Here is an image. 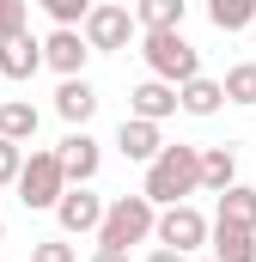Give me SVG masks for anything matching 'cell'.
Listing matches in <instances>:
<instances>
[{"mask_svg": "<svg viewBox=\"0 0 256 262\" xmlns=\"http://www.w3.org/2000/svg\"><path fill=\"white\" fill-rule=\"evenodd\" d=\"M201 189V146H159L153 159H146V183H140V195L153 201V207H171V201H183Z\"/></svg>", "mask_w": 256, "mask_h": 262, "instance_id": "cell-1", "label": "cell"}, {"mask_svg": "<svg viewBox=\"0 0 256 262\" xmlns=\"http://www.w3.org/2000/svg\"><path fill=\"white\" fill-rule=\"evenodd\" d=\"M153 220L159 207L146 195H116L104 201V220H98V250H128V244H146L153 238Z\"/></svg>", "mask_w": 256, "mask_h": 262, "instance_id": "cell-2", "label": "cell"}, {"mask_svg": "<svg viewBox=\"0 0 256 262\" xmlns=\"http://www.w3.org/2000/svg\"><path fill=\"white\" fill-rule=\"evenodd\" d=\"M140 55H146V67H153V79H165V85H183V79L201 73V49H195L183 31H146Z\"/></svg>", "mask_w": 256, "mask_h": 262, "instance_id": "cell-3", "label": "cell"}, {"mask_svg": "<svg viewBox=\"0 0 256 262\" xmlns=\"http://www.w3.org/2000/svg\"><path fill=\"white\" fill-rule=\"evenodd\" d=\"M134 31H140V25H134V12L116 6V0H104V6L92 0V12L79 18V37H86V49H92V55H116V49H128V43H134Z\"/></svg>", "mask_w": 256, "mask_h": 262, "instance_id": "cell-4", "label": "cell"}, {"mask_svg": "<svg viewBox=\"0 0 256 262\" xmlns=\"http://www.w3.org/2000/svg\"><path fill=\"white\" fill-rule=\"evenodd\" d=\"M12 189H18V201H25L31 213L55 207V201H61V189H67V177H61V159H55V152H25V165H18Z\"/></svg>", "mask_w": 256, "mask_h": 262, "instance_id": "cell-5", "label": "cell"}, {"mask_svg": "<svg viewBox=\"0 0 256 262\" xmlns=\"http://www.w3.org/2000/svg\"><path fill=\"white\" fill-rule=\"evenodd\" d=\"M153 238L165 244V250H201L207 244V220L195 213L189 201H171V207H159V220H153Z\"/></svg>", "mask_w": 256, "mask_h": 262, "instance_id": "cell-6", "label": "cell"}, {"mask_svg": "<svg viewBox=\"0 0 256 262\" xmlns=\"http://www.w3.org/2000/svg\"><path fill=\"white\" fill-rule=\"evenodd\" d=\"M55 220H61L67 238H86V232H98V220H104V201L92 195L86 183H67L61 201H55Z\"/></svg>", "mask_w": 256, "mask_h": 262, "instance_id": "cell-7", "label": "cell"}, {"mask_svg": "<svg viewBox=\"0 0 256 262\" xmlns=\"http://www.w3.org/2000/svg\"><path fill=\"white\" fill-rule=\"evenodd\" d=\"M86 61H92V49H86L79 25H55V31L43 37V67H55L61 79H73V73H86Z\"/></svg>", "mask_w": 256, "mask_h": 262, "instance_id": "cell-8", "label": "cell"}, {"mask_svg": "<svg viewBox=\"0 0 256 262\" xmlns=\"http://www.w3.org/2000/svg\"><path fill=\"white\" fill-rule=\"evenodd\" d=\"M55 159H61V177H67V183H92V177H98V165H104L98 140H92L86 128H73V134H67L61 146H55Z\"/></svg>", "mask_w": 256, "mask_h": 262, "instance_id": "cell-9", "label": "cell"}, {"mask_svg": "<svg viewBox=\"0 0 256 262\" xmlns=\"http://www.w3.org/2000/svg\"><path fill=\"white\" fill-rule=\"evenodd\" d=\"M43 67V43L31 31H6L0 37V79H31Z\"/></svg>", "mask_w": 256, "mask_h": 262, "instance_id": "cell-10", "label": "cell"}, {"mask_svg": "<svg viewBox=\"0 0 256 262\" xmlns=\"http://www.w3.org/2000/svg\"><path fill=\"white\" fill-rule=\"evenodd\" d=\"M55 116L73 122V128H86V122L98 116V92H92V79H86V73H73V79L55 85Z\"/></svg>", "mask_w": 256, "mask_h": 262, "instance_id": "cell-11", "label": "cell"}, {"mask_svg": "<svg viewBox=\"0 0 256 262\" xmlns=\"http://www.w3.org/2000/svg\"><path fill=\"white\" fill-rule=\"evenodd\" d=\"M128 116H140V122H165V116H177V85H165V79H140V85L128 92Z\"/></svg>", "mask_w": 256, "mask_h": 262, "instance_id": "cell-12", "label": "cell"}, {"mask_svg": "<svg viewBox=\"0 0 256 262\" xmlns=\"http://www.w3.org/2000/svg\"><path fill=\"white\" fill-rule=\"evenodd\" d=\"M220 104H226V92H220V79H207V73H195V79H183L177 85V110L183 116H220Z\"/></svg>", "mask_w": 256, "mask_h": 262, "instance_id": "cell-13", "label": "cell"}, {"mask_svg": "<svg viewBox=\"0 0 256 262\" xmlns=\"http://www.w3.org/2000/svg\"><path fill=\"white\" fill-rule=\"evenodd\" d=\"M116 146H122V159H134V165H146L159 146H165V134H159V122H140V116H122V128H116Z\"/></svg>", "mask_w": 256, "mask_h": 262, "instance_id": "cell-14", "label": "cell"}, {"mask_svg": "<svg viewBox=\"0 0 256 262\" xmlns=\"http://www.w3.org/2000/svg\"><path fill=\"white\" fill-rule=\"evenodd\" d=\"M207 238H214V256L220 262H256V232H244V226H207Z\"/></svg>", "mask_w": 256, "mask_h": 262, "instance_id": "cell-15", "label": "cell"}, {"mask_svg": "<svg viewBox=\"0 0 256 262\" xmlns=\"http://www.w3.org/2000/svg\"><path fill=\"white\" fill-rule=\"evenodd\" d=\"M189 0H134V25L140 31H183Z\"/></svg>", "mask_w": 256, "mask_h": 262, "instance_id": "cell-16", "label": "cell"}, {"mask_svg": "<svg viewBox=\"0 0 256 262\" xmlns=\"http://www.w3.org/2000/svg\"><path fill=\"white\" fill-rule=\"evenodd\" d=\"M220 226H244V232H256V189H244V183H226L220 189V213H214Z\"/></svg>", "mask_w": 256, "mask_h": 262, "instance_id": "cell-17", "label": "cell"}, {"mask_svg": "<svg viewBox=\"0 0 256 262\" xmlns=\"http://www.w3.org/2000/svg\"><path fill=\"white\" fill-rule=\"evenodd\" d=\"M226 183H238V152L232 146H207L201 152V189H226Z\"/></svg>", "mask_w": 256, "mask_h": 262, "instance_id": "cell-18", "label": "cell"}, {"mask_svg": "<svg viewBox=\"0 0 256 262\" xmlns=\"http://www.w3.org/2000/svg\"><path fill=\"white\" fill-rule=\"evenodd\" d=\"M31 134H37V104L6 98V104H0V140H18V146H25Z\"/></svg>", "mask_w": 256, "mask_h": 262, "instance_id": "cell-19", "label": "cell"}, {"mask_svg": "<svg viewBox=\"0 0 256 262\" xmlns=\"http://www.w3.org/2000/svg\"><path fill=\"white\" fill-rule=\"evenodd\" d=\"M207 18H214V31H250L256 0H207Z\"/></svg>", "mask_w": 256, "mask_h": 262, "instance_id": "cell-20", "label": "cell"}, {"mask_svg": "<svg viewBox=\"0 0 256 262\" xmlns=\"http://www.w3.org/2000/svg\"><path fill=\"white\" fill-rule=\"evenodd\" d=\"M220 92H226V104H244V110H250V104H256V61H238V67H226Z\"/></svg>", "mask_w": 256, "mask_h": 262, "instance_id": "cell-21", "label": "cell"}, {"mask_svg": "<svg viewBox=\"0 0 256 262\" xmlns=\"http://www.w3.org/2000/svg\"><path fill=\"white\" fill-rule=\"evenodd\" d=\"M37 6H43L55 25H79V18L92 12V0H37Z\"/></svg>", "mask_w": 256, "mask_h": 262, "instance_id": "cell-22", "label": "cell"}, {"mask_svg": "<svg viewBox=\"0 0 256 262\" xmlns=\"http://www.w3.org/2000/svg\"><path fill=\"white\" fill-rule=\"evenodd\" d=\"M31 262H79V256H73L67 238H37V244H31Z\"/></svg>", "mask_w": 256, "mask_h": 262, "instance_id": "cell-23", "label": "cell"}, {"mask_svg": "<svg viewBox=\"0 0 256 262\" xmlns=\"http://www.w3.org/2000/svg\"><path fill=\"white\" fill-rule=\"evenodd\" d=\"M18 165H25V146H18V140H0V183H12Z\"/></svg>", "mask_w": 256, "mask_h": 262, "instance_id": "cell-24", "label": "cell"}, {"mask_svg": "<svg viewBox=\"0 0 256 262\" xmlns=\"http://www.w3.org/2000/svg\"><path fill=\"white\" fill-rule=\"evenodd\" d=\"M6 31H25V0H0V37Z\"/></svg>", "mask_w": 256, "mask_h": 262, "instance_id": "cell-25", "label": "cell"}, {"mask_svg": "<svg viewBox=\"0 0 256 262\" xmlns=\"http://www.w3.org/2000/svg\"><path fill=\"white\" fill-rule=\"evenodd\" d=\"M146 262H189V256H183V250H165V244H159V250H153Z\"/></svg>", "mask_w": 256, "mask_h": 262, "instance_id": "cell-26", "label": "cell"}, {"mask_svg": "<svg viewBox=\"0 0 256 262\" xmlns=\"http://www.w3.org/2000/svg\"><path fill=\"white\" fill-rule=\"evenodd\" d=\"M92 262H128V250H98Z\"/></svg>", "mask_w": 256, "mask_h": 262, "instance_id": "cell-27", "label": "cell"}, {"mask_svg": "<svg viewBox=\"0 0 256 262\" xmlns=\"http://www.w3.org/2000/svg\"><path fill=\"white\" fill-rule=\"evenodd\" d=\"M0 238H6V226H0Z\"/></svg>", "mask_w": 256, "mask_h": 262, "instance_id": "cell-28", "label": "cell"}, {"mask_svg": "<svg viewBox=\"0 0 256 262\" xmlns=\"http://www.w3.org/2000/svg\"><path fill=\"white\" fill-rule=\"evenodd\" d=\"M207 262H220V256H207Z\"/></svg>", "mask_w": 256, "mask_h": 262, "instance_id": "cell-29", "label": "cell"}, {"mask_svg": "<svg viewBox=\"0 0 256 262\" xmlns=\"http://www.w3.org/2000/svg\"><path fill=\"white\" fill-rule=\"evenodd\" d=\"M250 31H256V18H250Z\"/></svg>", "mask_w": 256, "mask_h": 262, "instance_id": "cell-30", "label": "cell"}]
</instances>
